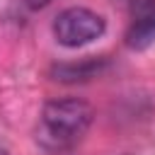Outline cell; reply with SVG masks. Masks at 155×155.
<instances>
[{
  "mask_svg": "<svg viewBox=\"0 0 155 155\" xmlns=\"http://www.w3.org/2000/svg\"><path fill=\"white\" fill-rule=\"evenodd\" d=\"M92 121L94 109L85 99H51L41 109V126L36 131V140L46 150H68L87 133Z\"/></svg>",
  "mask_w": 155,
  "mask_h": 155,
  "instance_id": "6da1fadb",
  "label": "cell"
},
{
  "mask_svg": "<svg viewBox=\"0 0 155 155\" xmlns=\"http://www.w3.org/2000/svg\"><path fill=\"white\" fill-rule=\"evenodd\" d=\"M0 155H7V150H5V148H0Z\"/></svg>",
  "mask_w": 155,
  "mask_h": 155,
  "instance_id": "8992f818",
  "label": "cell"
},
{
  "mask_svg": "<svg viewBox=\"0 0 155 155\" xmlns=\"http://www.w3.org/2000/svg\"><path fill=\"white\" fill-rule=\"evenodd\" d=\"M104 29H107L104 17L90 7H68L58 12V17L53 19V36L61 46L68 48H78L99 39Z\"/></svg>",
  "mask_w": 155,
  "mask_h": 155,
  "instance_id": "7a4b0ae2",
  "label": "cell"
},
{
  "mask_svg": "<svg viewBox=\"0 0 155 155\" xmlns=\"http://www.w3.org/2000/svg\"><path fill=\"white\" fill-rule=\"evenodd\" d=\"M126 155H128V153H126Z\"/></svg>",
  "mask_w": 155,
  "mask_h": 155,
  "instance_id": "52a82bcc",
  "label": "cell"
},
{
  "mask_svg": "<svg viewBox=\"0 0 155 155\" xmlns=\"http://www.w3.org/2000/svg\"><path fill=\"white\" fill-rule=\"evenodd\" d=\"M133 22L126 31V44L131 48H148L155 41V0H133Z\"/></svg>",
  "mask_w": 155,
  "mask_h": 155,
  "instance_id": "3957f363",
  "label": "cell"
},
{
  "mask_svg": "<svg viewBox=\"0 0 155 155\" xmlns=\"http://www.w3.org/2000/svg\"><path fill=\"white\" fill-rule=\"evenodd\" d=\"M48 2H53V0H24V5H27L29 10H41V7H46Z\"/></svg>",
  "mask_w": 155,
  "mask_h": 155,
  "instance_id": "5b68a950",
  "label": "cell"
},
{
  "mask_svg": "<svg viewBox=\"0 0 155 155\" xmlns=\"http://www.w3.org/2000/svg\"><path fill=\"white\" fill-rule=\"evenodd\" d=\"M107 68L104 58H85L80 63H61L51 68L53 80L58 82H87L92 78H97L102 70Z\"/></svg>",
  "mask_w": 155,
  "mask_h": 155,
  "instance_id": "277c9868",
  "label": "cell"
}]
</instances>
